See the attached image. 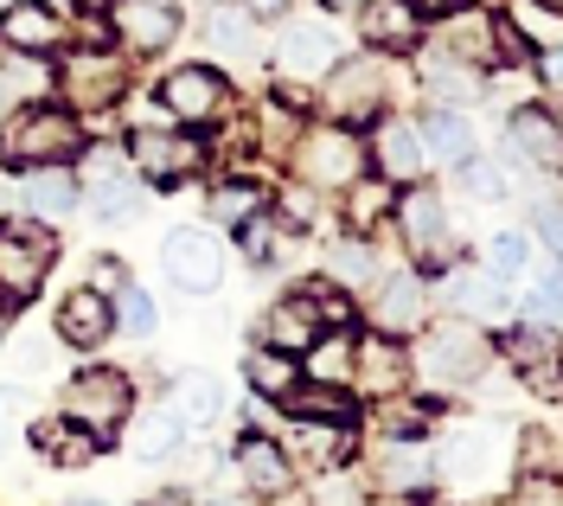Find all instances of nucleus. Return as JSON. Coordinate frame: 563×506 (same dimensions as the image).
<instances>
[{"label": "nucleus", "mask_w": 563, "mask_h": 506, "mask_svg": "<svg viewBox=\"0 0 563 506\" xmlns=\"http://www.w3.org/2000/svg\"><path fill=\"white\" fill-rule=\"evenodd\" d=\"M70 154H84V116L65 103H13V116L0 122V161L13 174L65 167Z\"/></svg>", "instance_id": "f257e3e1"}, {"label": "nucleus", "mask_w": 563, "mask_h": 506, "mask_svg": "<svg viewBox=\"0 0 563 506\" xmlns=\"http://www.w3.org/2000/svg\"><path fill=\"white\" fill-rule=\"evenodd\" d=\"M487 365H493L487 333L455 315V321H435L422 333V346L410 353V378H429L435 392H467Z\"/></svg>", "instance_id": "f03ea898"}, {"label": "nucleus", "mask_w": 563, "mask_h": 506, "mask_svg": "<svg viewBox=\"0 0 563 506\" xmlns=\"http://www.w3.org/2000/svg\"><path fill=\"white\" fill-rule=\"evenodd\" d=\"M365 174V135L352 122H314L295 135V180L314 193H346Z\"/></svg>", "instance_id": "7ed1b4c3"}, {"label": "nucleus", "mask_w": 563, "mask_h": 506, "mask_svg": "<svg viewBox=\"0 0 563 506\" xmlns=\"http://www.w3.org/2000/svg\"><path fill=\"white\" fill-rule=\"evenodd\" d=\"M52 256H58V238L38 218L0 224V315L33 301L38 283H45V270H52Z\"/></svg>", "instance_id": "20e7f679"}, {"label": "nucleus", "mask_w": 563, "mask_h": 506, "mask_svg": "<svg viewBox=\"0 0 563 506\" xmlns=\"http://www.w3.org/2000/svg\"><path fill=\"white\" fill-rule=\"evenodd\" d=\"M154 103L179 129H211V122L231 116V77L218 72V65H174V72L161 77Z\"/></svg>", "instance_id": "39448f33"}, {"label": "nucleus", "mask_w": 563, "mask_h": 506, "mask_svg": "<svg viewBox=\"0 0 563 506\" xmlns=\"http://www.w3.org/2000/svg\"><path fill=\"white\" fill-rule=\"evenodd\" d=\"M129 404H135V385L115 365H90V372H77L65 385V417L77 430H90L97 442H109V436L129 424Z\"/></svg>", "instance_id": "423d86ee"}, {"label": "nucleus", "mask_w": 563, "mask_h": 506, "mask_svg": "<svg viewBox=\"0 0 563 506\" xmlns=\"http://www.w3.org/2000/svg\"><path fill=\"white\" fill-rule=\"evenodd\" d=\"M397 231H404V244H410V256H417L422 270H455L461 244H455V224H449L442 193H429L417 180L410 199H397Z\"/></svg>", "instance_id": "0eeeda50"}, {"label": "nucleus", "mask_w": 563, "mask_h": 506, "mask_svg": "<svg viewBox=\"0 0 563 506\" xmlns=\"http://www.w3.org/2000/svg\"><path fill=\"white\" fill-rule=\"evenodd\" d=\"M327 90H320V103H327V122H372L378 109H385V52H372V58H340L333 72L320 77Z\"/></svg>", "instance_id": "6e6552de"}, {"label": "nucleus", "mask_w": 563, "mask_h": 506, "mask_svg": "<svg viewBox=\"0 0 563 506\" xmlns=\"http://www.w3.org/2000/svg\"><path fill=\"white\" fill-rule=\"evenodd\" d=\"M129 161H135V174L147 186H179L186 174H199L206 147L192 135H179V122H147V129L129 135Z\"/></svg>", "instance_id": "1a4fd4ad"}, {"label": "nucleus", "mask_w": 563, "mask_h": 506, "mask_svg": "<svg viewBox=\"0 0 563 506\" xmlns=\"http://www.w3.org/2000/svg\"><path fill=\"white\" fill-rule=\"evenodd\" d=\"M365 161L378 167V180L390 186H417L429 174V147H422L417 116H372V142H365Z\"/></svg>", "instance_id": "9d476101"}, {"label": "nucleus", "mask_w": 563, "mask_h": 506, "mask_svg": "<svg viewBox=\"0 0 563 506\" xmlns=\"http://www.w3.org/2000/svg\"><path fill=\"white\" fill-rule=\"evenodd\" d=\"M499 469H512V436L499 424H467L442 449V481H455V487H487V481H499Z\"/></svg>", "instance_id": "9b49d317"}, {"label": "nucleus", "mask_w": 563, "mask_h": 506, "mask_svg": "<svg viewBox=\"0 0 563 506\" xmlns=\"http://www.w3.org/2000/svg\"><path fill=\"white\" fill-rule=\"evenodd\" d=\"M340 65V33L333 20H288L276 33V72L288 84H320V77Z\"/></svg>", "instance_id": "f8f14e48"}, {"label": "nucleus", "mask_w": 563, "mask_h": 506, "mask_svg": "<svg viewBox=\"0 0 563 506\" xmlns=\"http://www.w3.org/2000/svg\"><path fill=\"white\" fill-rule=\"evenodd\" d=\"M65 45H70V20L52 0H13L0 13V52H13V58H52Z\"/></svg>", "instance_id": "ddd939ff"}, {"label": "nucleus", "mask_w": 563, "mask_h": 506, "mask_svg": "<svg viewBox=\"0 0 563 506\" xmlns=\"http://www.w3.org/2000/svg\"><path fill=\"white\" fill-rule=\"evenodd\" d=\"M435 45H442V58H461V65L493 72V65H499V13L461 0V7H449V13L435 20Z\"/></svg>", "instance_id": "4468645a"}, {"label": "nucleus", "mask_w": 563, "mask_h": 506, "mask_svg": "<svg viewBox=\"0 0 563 506\" xmlns=\"http://www.w3.org/2000/svg\"><path fill=\"white\" fill-rule=\"evenodd\" d=\"M122 97V58L109 52H70L58 65V103L77 109V116H97Z\"/></svg>", "instance_id": "2eb2a0df"}, {"label": "nucleus", "mask_w": 563, "mask_h": 506, "mask_svg": "<svg viewBox=\"0 0 563 506\" xmlns=\"http://www.w3.org/2000/svg\"><path fill=\"white\" fill-rule=\"evenodd\" d=\"M161 270H167V283L186 295H211L224 283V251H218V238L211 231H174L167 244H161Z\"/></svg>", "instance_id": "dca6fc26"}, {"label": "nucleus", "mask_w": 563, "mask_h": 506, "mask_svg": "<svg viewBox=\"0 0 563 506\" xmlns=\"http://www.w3.org/2000/svg\"><path fill=\"white\" fill-rule=\"evenodd\" d=\"M352 385L365 398H397L410 385V346L372 327L365 340H352Z\"/></svg>", "instance_id": "f3484780"}, {"label": "nucleus", "mask_w": 563, "mask_h": 506, "mask_svg": "<svg viewBox=\"0 0 563 506\" xmlns=\"http://www.w3.org/2000/svg\"><path fill=\"white\" fill-rule=\"evenodd\" d=\"M109 20H115L122 52H141V58L167 52V45L179 38V7L174 0H109Z\"/></svg>", "instance_id": "a211bd4d"}, {"label": "nucleus", "mask_w": 563, "mask_h": 506, "mask_svg": "<svg viewBox=\"0 0 563 506\" xmlns=\"http://www.w3.org/2000/svg\"><path fill=\"white\" fill-rule=\"evenodd\" d=\"M199 33H206V52L218 65H256V52H263L256 13H250L244 0H211L206 20H199Z\"/></svg>", "instance_id": "6ab92c4d"}, {"label": "nucleus", "mask_w": 563, "mask_h": 506, "mask_svg": "<svg viewBox=\"0 0 563 506\" xmlns=\"http://www.w3.org/2000/svg\"><path fill=\"white\" fill-rule=\"evenodd\" d=\"M506 161L531 174H563V129L551 109H519L506 122Z\"/></svg>", "instance_id": "aec40b11"}, {"label": "nucleus", "mask_w": 563, "mask_h": 506, "mask_svg": "<svg viewBox=\"0 0 563 506\" xmlns=\"http://www.w3.org/2000/svg\"><path fill=\"white\" fill-rule=\"evenodd\" d=\"M358 38H365V52H385V58L417 52L422 45L417 0H365V7H358Z\"/></svg>", "instance_id": "412c9836"}, {"label": "nucleus", "mask_w": 563, "mask_h": 506, "mask_svg": "<svg viewBox=\"0 0 563 506\" xmlns=\"http://www.w3.org/2000/svg\"><path fill=\"white\" fill-rule=\"evenodd\" d=\"M109 333H115V308H109L103 289H70L58 301V321H52V340H65L77 353H97Z\"/></svg>", "instance_id": "4be33fe9"}, {"label": "nucleus", "mask_w": 563, "mask_h": 506, "mask_svg": "<svg viewBox=\"0 0 563 506\" xmlns=\"http://www.w3.org/2000/svg\"><path fill=\"white\" fill-rule=\"evenodd\" d=\"M320 333H327V321H320V308L308 289L282 295L276 308L263 315V346H276V353H308Z\"/></svg>", "instance_id": "5701e85b"}, {"label": "nucleus", "mask_w": 563, "mask_h": 506, "mask_svg": "<svg viewBox=\"0 0 563 506\" xmlns=\"http://www.w3.org/2000/svg\"><path fill=\"white\" fill-rule=\"evenodd\" d=\"M238 474H244L250 494L276 501V494L295 487V455H288V442H276V436H244L238 442Z\"/></svg>", "instance_id": "b1692460"}, {"label": "nucleus", "mask_w": 563, "mask_h": 506, "mask_svg": "<svg viewBox=\"0 0 563 506\" xmlns=\"http://www.w3.org/2000/svg\"><path fill=\"white\" fill-rule=\"evenodd\" d=\"M358 474H365L378 494H397V501H404V494H422V487L435 481V474H429V455H422L410 436H390L385 449L372 455V469H358Z\"/></svg>", "instance_id": "393cba45"}, {"label": "nucleus", "mask_w": 563, "mask_h": 506, "mask_svg": "<svg viewBox=\"0 0 563 506\" xmlns=\"http://www.w3.org/2000/svg\"><path fill=\"white\" fill-rule=\"evenodd\" d=\"M372 327L390 333V340H410L422 327V283L410 270H397V276H378V295H372Z\"/></svg>", "instance_id": "a878e982"}, {"label": "nucleus", "mask_w": 563, "mask_h": 506, "mask_svg": "<svg viewBox=\"0 0 563 506\" xmlns=\"http://www.w3.org/2000/svg\"><path fill=\"white\" fill-rule=\"evenodd\" d=\"M449 301H455L461 321L499 327L506 315H512V283H499L493 270H467V276H455V283H449Z\"/></svg>", "instance_id": "bb28decb"}, {"label": "nucleus", "mask_w": 563, "mask_h": 506, "mask_svg": "<svg viewBox=\"0 0 563 506\" xmlns=\"http://www.w3.org/2000/svg\"><path fill=\"white\" fill-rule=\"evenodd\" d=\"M506 360H512V372H519L526 385H538V392H558L563 385V372H551V365H563V353L538 321L519 327V333H506Z\"/></svg>", "instance_id": "cd10ccee"}, {"label": "nucleus", "mask_w": 563, "mask_h": 506, "mask_svg": "<svg viewBox=\"0 0 563 506\" xmlns=\"http://www.w3.org/2000/svg\"><path fill=\"white\" fill-rule=\"evenodd\" d=\"M295 462H308L320 474H340L352 455V424H308L301 417V430H295V449H288Z\"/></svg>", "instance_id": "c85d7f7f"}, {"label": "nucleus", "mask_w": 563, "mask_h": 506, "mask_svg": "<svg viewBox=\"0 0 563 506\" xmlns=\"http://www.w3.org/2000/svg\"><path fill=\"white\" fill-rule=\"evenodd\" d=\"M20 199H26V212L38 224H52V218H65L77 206V180H70L65 167H26L20 174Z\"/></svg>", "instance_id": "c756f323"}, {"label": "nucleus", "mask_w": 563, "mask_h": 506, "mask_svg": "<svg viewBox=\"0 0 563 506\" xmlns=\"http://www.w3.org/2000/svg\"><path fill=\"white\" fill-rule=\"evenodd\" d=\"M33 442L52 455V462H58V469H90V462H97V449H103L97 436L77 430L70 417H38V424H33Z\"/></svg>", "instance_id": "7c9ffc66"}, {"label": "nucleus", "mask_w": 563, "mask_h": 506, "mask_svg": "<svg viewBox=\"0 0 563 506\" xmlns=\"http://www.w3.org/2000/svg\"><path fill=\"white\" fill-rule=\"evenodd\" d=\"M506 26L526 38L531 52H558L563 45V7H551V0H506Z\"/></svg>", "instance_id": "2f4dec72"}, {"label": "nucleus", "mask_w": 563, "mask_h": 506, "mask_svg": "<svg viewBox=\"0 0 563 506\" xmlns=\"http://www.w3.org/2000/svg\"><path fill=\"white\" fill-rule=\"evenodd\" d=\"M206 212H211V224H244V218H256V212H269V193H263V180H218L206 193Z\"/></svg>", "instance_id": "473e14b6"}, {"label": "nucleus", "mask_w": 563, "mask_h": 506, "mask_svg": "<svg viewBox=\"0 0 563 506\" xmlns=\"http://www.w3.org/2000/svg\"><path fill=\"white\" fill-rule=\"evenodd\" d=\"M422 147H429L435 161L461 167V161H474V122L455 116V109H435V116H422Z\"/></svg>", "instance_id": "72a5a7b5"}, {"label": "nucleus", "mask_w": 563, "mask_h": 506, "mask_svg": "<svg viewBox=\"0 0 563 506\" xmlns=\"http://www.w3.org/2000/svg\"><path fill=\"white\" fill-rule=\"evenodd\" d=\"M301 378L314 385H352V333H320L301 353Z\"/></svg>", "instance_id": "f704fd0d"}, {"label": "nucleus", "mask_w": 563, "mask_h": 506, "mask_svg": "<svg viewBox=\"0 0 563 506\" xmlns=\"http://www.w3.org/2000/svg\"><path fill=\"white\" fill-rule=\"evenodd\" d=\"M244 378L263 392V398H288L295 385H301V365H295V353H276V346H256L244 360Z\"/></svg>", "instance_id": "c9c22d12"}, {"label": "nucleus", "mask_w": 563, "mask_h": 506, "mask_svg": "<svg viewBox=\"0 0 563 506\" xmlns=\"http://www.w3.org/2000/svg\"><path fill=\"white\" fill-rule=\"evenodd\" d=\"M179 442H186V410L179 404H161V410H147L141 417V430H135V455H174Z\"/></svg>", "instance_id": "e433bc0d"}, {"label": "nucleus", "mask_w": 563, "mask_h": 506, "mask_svg": "<svg viewBox=\"0 0 563 506\" xmlns=\"http://www.w3.org/2000/svg\"><path fill=\"white\" fill-rule=\"evenodd\" d=\"M288 404H295V417H308V424H352V417H358V404H352L340 385H295Z\"/></svg>", "instance_id": "4c0bfd02"}, {"label": "nucleus", "mask_w": 563, "mask_h": 506, "mask_svg": "<svg viewBox=\"0 0 563 506\" xmlns=\"http://www.w3.org/2000/svg\"><path fill=\"white\" fill-rule=\"evenodd\" d=\"M352 193V206H346V218H352V231H358V238H372V231H378V224H385L390 212H397V186L390 180H352L346 186Z\"/></svg>", "instance_id": "58836bf2"}, {"label": "nucleus", "mask_w": 563, "mask_h": 506, "mask_svg": "<svg viewBox=\"0 0 563 506\" xmlns=\"http://www.w3.org/2000/svg\"><path fill=\"white\" fill-rule=\"evenodd\" d=\"M531 256H538V244H531V231H499V238L487 244V270L499 276V283H526L531 270H538Z\"/></svg>", "instance_id": "ea45409f"}, {"label": "nucleus", "mask_w": 563, "mask_h": 506, "mask_svg": "<svg viewBox=\"0 0 563 506\" xmlns=\"http://www.w3.org/2000/svg\"><path fill=\"white\" fill-rule=\"evenodd\" d=\"M333 283H340V289H358V283H372V289H378V251H372V238H358V231H352V244H340V251H333Z\"/></svg>", "instance_id": "a19ab883"}, {"label": "nucleus", "mask_w": 563, "mask_h": 506, "mask_svg": "<svg viewBox=\"0 0 563 506\" xmlns=\"http://www.w3.org/2000/svg\"><path fill=\"white\" fill-rule=\"evenodd\" d=\"M90 218H103V224H135L141 218V186H129L122 174H115L109 186L90 193Z\"/></svg>", "instance_id": "79ce46f5"}, {"label": "nucleus", "mask_w": 563, "mask_h": 506, "mask_svg": "<svg viewBox=\"0 0 563 506\" xmlns=\"http://www.w3.org/2000/svg\"><path fill=\"white\" fill-rule=\"evenodd\" d=\"M506 506H563V474L558 469H531L512 481Z\"/></svg>", "instance_id": "37998d69"}, {"label": "nucleus", "mask_w": 563, "mask_h": 506, "mask_svg": "<svg viewBox=\"0 0 563 506\" xmlns=\"http://www.w3.org/2000/svg\"><path fill=\"white\" fill-rule=\"evenodd\" d=\"M531 315H538V327L563 321V263L558 270H531Z\"/></svg>", "instance_id": "c03bdc74"}, {"label": "nucleus", "mask_w": 563, "mask_h": 506, "mask_svg": "<svg viewBox=\"0 0 563 506\" xmlns=\"http://www.w3.org/2000/svg\"><path fill=\"white\" fill-rule=\"evenodd\" d=\"M422 84H429V90H442V97H474V65H442V52H435V58H429V65H422Z\"/></svg>", "instance_id": "a18cd8bd"}, {"label": "nucleus", "mask_w": 563, "mask_h": 506, "mask_svg": "<svg viewBox=\"0 0 563 506\" xmlns=\"http://www.w3.org/2000/svg\"><path fill=\"white\" fill-rule=\"evenodd\" d=\"M461 174V186H467V193H474V199H506V180H499V167H493V161H481V154H474V161H461L455 167Z\"/></svg>", "instance_id": "49530a36"}, {"label": "nucleus", "mask_w": 563, "mask_h": 506, "mask_svg": "<svg viewBox=\"0 0 563 506\" xmlns=\"http://www.w3.org/2000/svg\"><path fill=\"white\" fill-rule=\"evenodd\" d=\"M238 238H244L250 263H263V270H269V256H276V218H269V212L244 218V224H238Z\"/></svg>", "instance_id": "de8ad7c7"}, {"label": "nucleus", "mask_w": 563, "mask_h": 506, "mask_svg": "<svg viewBox=\"0 0 563 506\" xmlns=\"http://www.w3.org/2000/svg\"><path fill=\"white\" fill-rule=\"evenodd\" d=\"M314 212H320L314 186H295V193L282 199V224H288V231H308V224H314Z\"/></svg>", "instance_id": "09e8293b"}, {"label": "nucleus", "mask_w": 563, "mask_h": 506, "mask_svg": "<svg viewBox=\"0 0 563 506\" xmlns=\"http://www.w3.org/2000/svg\"><path fill=\"white\" fill-rule=\"evenodd\" d=\"M115 327H129V333H154V301L141 289L122 295V315H115Z\"/></svg>", "instance_id": "8fccbe9b"}, {"label": "nucleus", "mask_w": 563, "mask_h": 506, "mask_svg": "<svg viewBox=\"0 0 563 506\" xmlns=\"http://www.w3.org/2000/svg\"><path fill=\"white\" fill-rule=\"evenodd\" d=\"M538 231H544V244L563 256V218H558V212H544V224H538Z\"/></svg>", "instance_id": "3c124183"}, {"label": "nucleus", "mask_w": 563, "mask_h": 506, "mask_svg": "<svg viewBox=\"0 0 563 506\" xmlns=\"http://www.w3.org/2000/svg\"><path fill=\"white\" fill-rule=\"evenodd\" d=\"M244 7L256 20H282V13H288V0H244Z\"/></svg>", "instance_id": "603ef678"}, {"label": "nucleus", "mask_w": 563, "mask_h": 506, "mask_svg": "<svg viewBox=\"0 0 563 506\" xmlns=\"http://www.w3.org/2000/svg\"><path fill=\"white\" fill-rule=\"evenodd\" d=\"M141 506H186V494H174V487H167V494H147Z\"/></svg>", "instance_id": "864d4df0"}, {"label": "nucleus", "mask_w": 563, "mask_h": 506, "mask_svg": "<svg viewBox=\"0 0 563 506\" xmlns=\"http://www.w3.org/2000/svg\"><path fill=\"white\" fill-rule=\"evenodd\" d=\"M320 7H327V13H358L365 0H320Z\"/></svg>", "instance_id": "5fc2aeb1"}, {"label": "nucleus", "mask_w": 563, "mask_h": 506, "mask_svg": "<svg viewBox=\"0 0 563 506\" xmlns=\"http://www.w3.org/2000/svg\"><path fill=\"white\" fill-rule=\"evenodd\" d=\"M70 7H84V13H109V0H70Z\"/></svg>", "instance_id": "6e6d98bb"}, {"label": "nucleus", "mask_w": 563, "mask_h": 506, "mask_svg": "<svg viewBox=\"0 0 563 506\" xmlns=\"http://www.w3.org/2000/svg\"><path fill=\"white\" fill-rule=\"evenodd\" d=\"M206 506H238V501H206Z\"/></svg>", "instance_id": "4d7b16f0"}, {"label": "nucleus", "mask_w": 563, "mask_h": 506, "mask_svg": "<svg viewBox=\"0 0 563 506\" xmlns=\"http://www.w3.org/2000/svg\"><path fill=\"white\" fill-rule=\"evenodd\" d=\"M0 346H7V321H0Z\"/></svg>", "instance_id": "13d9d810"}, {"label": "nucleus", "mask_w": 563, "mask_h": 506, "mask_svg": "<svg viewBox=\"0 0 563 506\" xmlns=\"http://www.w3.org/2000/svg\"><path fill=\"white\" fill-rule=\"evenodd\" d=\"M558 129H563V103H558Z\"/></svg>", "instance_id": "bf43d9fd"}, {"label": "nucleus", "mask_w": 563, "mask_h": 506, "mask_svg": "<svg viewBox=\"0 0 563 506\" xmlns=\"http://www.w3.org/2000/svg\"><path fill=\"white\" fill-rule=\"evenodd\" d=\"M7 7H13V0H0V13H7Z\"/></svg>", "instance_id": "052dcab7"}, {"label": "nucleus", "mask_w": 563, "mask_h": 506, "mask_svg": "<svg viewBox=\"0 0 563 506\" xmlns=\"http://www.w3.org/2000/svg\"><path fill=\"white\" fill-rule=\"evenodd\" d=\"M84 506H103V501H84Z\"/></svg>", "instance_id": "680f3d73"}, {"label": "nucleus", "mask_w": 563, "mask_h": 506, "mask_svg": "<svg viewBox=\"0 0 563 506\" xmlns=\"http://www.w3.org/2000/svg\"><path fill=\"white\" fill-rule=\"evenodd\" d=\"M551 7H563V0H551Z\"/></svg>", "instance_id": "e2e57ef3"}]
</instances>
